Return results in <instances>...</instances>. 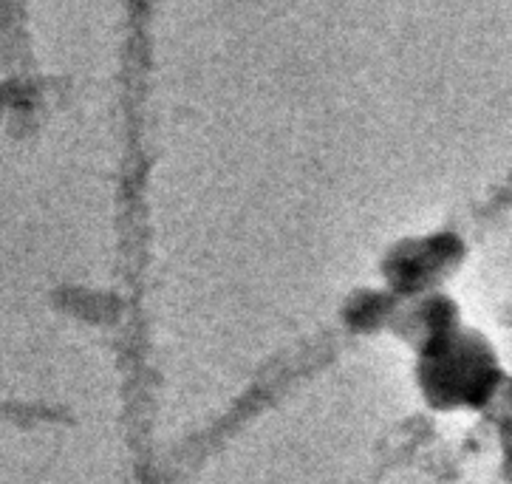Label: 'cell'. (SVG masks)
I'll list each match as a JSON object with an SVG mask.
<instances>
[{"label":"cell","instance_id":"6da1fadb","mask_svg":"<svg viewBox=\"0 0 512 484\" xmlns=\"http://www.w3.org/2000/svg\"><path fill=\"white\" fill-rule=\"evenodd\" d=\"M507 383L496 343L467 323L413 354L416 394L436 414H481Z\"/></svg>","mask_w":512,"mask_h":484},{"label":"cell","instance_id":"7a4b0ae2","mask_svg":"<svg viewBox=\"0 0 512 484\" xmlns=\"http://www.w3.org/2000/svg\"><path fill=\"white\" fill-rule=\"evenodd\" d=\"M464 244L453 233H428L402 238L380 258V284L399 298L445 289L462 269Z\"/></svg>","mask_w":512,"mask_h":484},{"label":"cell","instance_id":"3957f363","mask_svg":"<svg viewBox=\"0 0 512 484\" xmlns=\"http://www.w3.org/2000/svg\"><path fill=\"white\" fill-rule=\"evenodd\" d=\"M462 323V309H459L456 298L447 289H439V292L402 298L394 326H391V337L411 354H416Z\"/></svg>","mask_w":512,"mask_h":484},{"label":"cell","instance_id":"277c9868","mask_svg":"<svg viewBox=\"0 0 512 484\" xmlns=\"http://www.w3.org/2000/svg\"><path fill=\"white\" fill-rule=\"evenodd\" d=\"M399 295H394L385 284H365L351 289L340 301V326L354 337H377L391 334L399 309Z\"/></svg>","mask_w":512,"mask_h":484}]
</instances>
